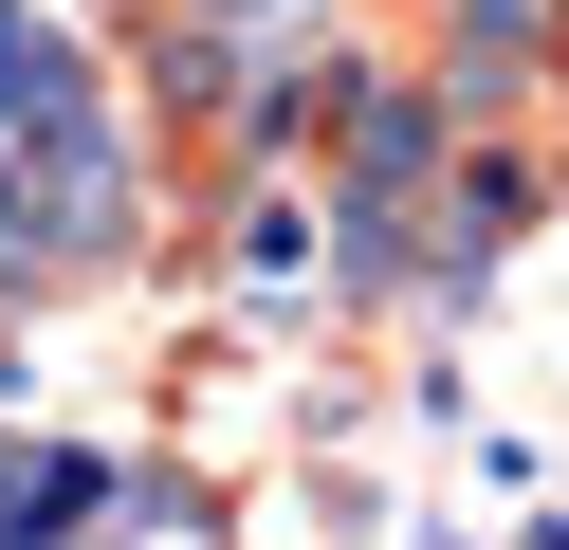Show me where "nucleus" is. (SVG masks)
I'll list each match as a JSON object with an SVG mask.
<instances>
[{"label": "nucleus", "instance_id": "f257e3e1", "mask_svg": "<svg viewBox=\"0 0 569 550\" xmlns=\"http://www.w3.org/2000/svg\"><path fill=\"white\" fill-rule=\"evenodd\" d=\"M221 257H239V293H258V312H295V293L331 276V202H239Z\"/></svg>", "mask_w": 569, "mask_h": 550}, {"label": "nucleus", "instance_id": "f03ea898", "mask_svg": "<svg viewBox=\"0 0 569 550\" xmlns=\"http://www.w3.org/2000/svg\"><path fill=\"white\" fill-rule=\"evenodd\" d=\"M532 73V0H459L441 19V92H515Z\"/></svg>", "mask_w": 569, "mask_h": 550}]
</instances>
